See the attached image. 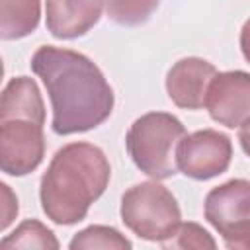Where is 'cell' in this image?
<instances>
[{
  "instance_id": "2e32d148",
  "label": "cell",
  "mask_w": 250,
  "mask_h": 250,
  "mask_svg": "<svg viewBox=\"0 0 250 250\" xmlns=\"http://www.w3.org/2000/svg\"><path fill=\"white\" fill-rule=\"evenodd\" d=\"M156 2L141 4V2H109L105 4L111 20L119 23H141L148 18V14L156 8Z\"/></svg>"
},
{
  "instance_id": "e0dca14e",
  "label": "cell",
  "mask_w": 250,
  "mask_h": 250,
  "mask_svg": "<svg viewBox=\"0 0 250 250\" xmlns=\"http://www.w3.org/2000/svg\"><path fill=\"white\" fill-rule=\"evenodd\" d=\"M221 236L227 250H250V221L227 229Z\"/></svg>"
},
{
  "instance_id": "ba28073f",
  "label": "cell",
  "mask_w": 250,
  "mask_h": 250,
  "mask_svg": "<svg viewBox=\"0 0 250 250\" xmlns=\"http://www.w3.org/2000/svg\"><path fill=\"white\" fill-rule=\"evenodd\" d=\"M217 68L199 57H186L172 64L166 74V92L170 100L184 109H201Z\"/></svg>"
},
{
  "instance_id": "ac0fdd59",
  "label": "cell",
  "mask_w": 250,
  "mask_h": 250,
  "mask_svg": "<svg viewBox=\"0 0 250 250\" xmlns=\"http://www.w3.org/2000/svg\"><path fill=\"white\" fill-rule=\"evenodd\" d=\"M0 188H2V195H4V211H2V223H0V227L6 229L14 221V217L18 215V199L10 191V186L0 184Z\"/></svg>"
},
{
  "instance_id": "30bf717a",
  "label": "cell",
  "mask_w": 250,
  "mask_h": 250,
  "mask_svg": "<svg viewBox=\"0 0 250 250\" xmlns=\"http://www.w3.org/2000/svg\"><path fill=\"white\" fill-rule=\"evenodd\" d=\"M105 4L92 2V0H49L45 4L47 12V29L57 39H76L88 33L90 27L98 23L102 18Z\"/></svg>"
},
{
  "instance_id": "3957f363",
  "label": "cell",
  "mask_w": 250,
  "mask_h": 250,
  "mask_svg": "<svg viewBox=\"0 0 250 250\" xmlns=\"http://www.w3.org/2000/svg\"><path fill=\"white\" fill-rule=\"evenodd\" d=\"M184 137L186 127L176 115L150 111L133 121L125 137V146L143 174L166 180L178 172L176 150Z\"/></svg>"
},
{
  "instance_id": "9c48e42d",
  "label": "cell",
  "mask_w": 250,
  "mask_h": 250,
  "mask_svg": "<svg viewBox=\"0 0 250 250\" xmlns=\"http://www.w3.org/2000/svg\"><path fill=\"white\" fill-rule=\"evenodd\" d=\"M203 215L219 234L227 229L250 221V180L234 178L205 195Z\"/></svg>"
},
{
  "instance_id": "7c38bea8",
  "label": "cell",
  "mask_w": 250,
  "mask_h": 250,
  "mask_svg": "<svg viewBox=\"0 0 250 250\" xmlns=\"http://www.w3.org/2000/svg\"><path fill=\"white\" fill-rule=\"evenodd\" d=\"M41 18L39 2H0V37L2 39H20L29 35Z\"/></svg>"
},
{
  "instance_id": "4fadbf2b",
  "label": "cell",
  "mask_w": 250,
  "mask_h": 250,
  "mask_svg": "<svg viewBox=\"0 0 250 250\" xmlns=\"http://www.w3.org/2000/svg\"><path fill=\"white\" fill-rule=\"evenodd\" d=\"M59 238L37 219L21 221L0 240V250H59Z\"/></svg>"
},
{
  "instance_id": "d6986e66",
  "label": "cell",
  "mask_w": 250,
  "mask_h": 250,
  "mask_svg": "<svg viewBox=\"0 0 250 250\" xmlns=\"http://www.w3.org/2000/svg\"><path fill=\"white\" fill-rule=\"evenodd\" d=\"M240 51H242L244 59L250 62V18L244 21V25L240 29Z\"/></svg>"
},
{
  "instance_id": "9a60e30c",
  "label": "cell",
  "mask_w": 250,
  "mask_h": 250,
  "mask_svg": "<svg viewBox=\"0 0 250 250\" xmlns=\"http://www.w3.org/2000/svg\"><path fill=\"white\" fill-rule=\"evenodd\" d=\"M160 250H217V242L199 223L188 221L160 240Z\"/></svg>"
},
{
  "instance_id": "5bb4252c",
  "label": "cell",
  "mask_w": 250,
  "mask_h": 250,
  "mask_svg": "<svg viewBox=\"0 0 250 250\" xmlns=\"http://www.w3.org/2000/svg\"><path fill=\"white\" fill-rule=\"evenodd\" d=\"M68 250H133V244L113 227L90 225L70 238Z\"/></svg>"
},
{
  "instance_id": "8992f818",
  "label": "cell",
  "mask_w": 250,
  "mask_h": 250,
  "mask_svg": "<svg viewBox=\"0 0 250 250\" xmlns=\"http://www.w3.org/2000/svg\"><path fill=\"white\" fill-rule=\"evenodd\" d=\"M45 156L43 127L23 119L0 121V168L8 176L31 174Z\"/></svg>"
},
{
  "instance_id": "8fae6325",
  "label": "cell",
  "mask_w": 250,
  "mask_h": 250,
  "mask_svg": "<svg viewBox=\"0 0 250 250\" xmlns=\"http://www.w3.org/2000/svg\"><path fill=\"white\" fill-rule=\"evenodd\" d=\"M10 119H23L43 127L45 104L33 78L16 76L4 86L0 100V121Z\"/></svg>"
},
{
  "instance_id": "ffe728a7",
  "label": "cell",
  "mask_w": 250,
  "mask_h": 250,
  "mask_svg": "<svg viewBox=\"0 0 250 250\" xmlns=\"http://www.w3.org/2000/svg\"><path fill=\"white\" fill-rule=\"evenodd\" d=\"M238 141H240L242 150L250 156V119L244 121V123L238 127Z\"/></svg>"
},
{
  "instance_id": "52a82bcc",
  "label": "cell",
  "mask_w": 250,
  "mask_h": 250,
  "mask_svg": "<svg viewBox=\"0 0 250 250\" xmlns=\"http://www.w3.org/2000/svg\"><path fill=\"white\" fill-rule=\"evenodd\" d=\"M205 107L213 121L229 129L250 119V72L227 70L213 78Z\"/></svg>"
},
{
  "instance_id": "277c9868",
  "label": "cell",
  "mask_w": 250,
  "mask_h": 250,
  "mask_svg": "<svg viewBox=\"0 0 250 250\" xmlns=\"http://www.w3.org/2000/svg\"><path fill=\"white\" fill-rule=\"evenodd\" d=\"M180 219L176 197L156 180L141 182L121 197V221L139 238L160 242L182 223Z\"/></svg>"
},
{
  "instance_id": "6da1fadb",
  "label": "cell",
  "mask_w": 250,
  "mask_h": 250,
  "mask_svg": "<svg viewBox=\"0 0 250 250\" xmlns=\"http://www.w3.org/2000/svg\"><path fill=\"white\" fill-rule=\"evenodd\" d=\"M31 70L47 88L53 107L51 127L57 135L90 131L111 115L113 90L86 55L43 45L31 57Z\"/></svg>"
},
{
  "instance_id": "5b68a950",
  "label": "cell",
  "mask_w": 250,
  "mask_h": 250,
  "mask_svg": "<svg viewBox=\"0 0 250 250\" xmlns=\"http://www.w3.org/2000/svg\"><path fill=\"white\" fill-rule=\"evenodd\" d=\"M232 143L229 135L215 129H201L186 135L176 150L178 170L191 180H211L230 166Z\"/></svg>"
},
{
  "instance_id": "7a4b0ae2",
  "label": "cell",
  "mask_w": 250,
  "mask_h": 250,
  "mask_svg": "<svg viewBox=\"0 0 250 250\" xmlns=\"http://www.w3.org/2000/svg\"><path fill=\"white\" fill-rule=\"evenodd\" d=\"M111 178L104 150L92 143H68L55 152L41 178L39 197L47 219L57 225L80 223Z\"/></svg>"
}]
</instances>
